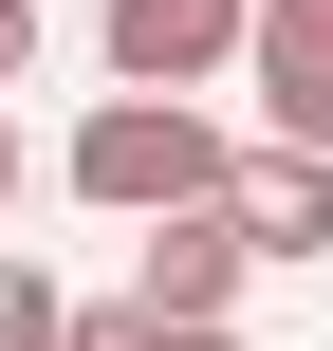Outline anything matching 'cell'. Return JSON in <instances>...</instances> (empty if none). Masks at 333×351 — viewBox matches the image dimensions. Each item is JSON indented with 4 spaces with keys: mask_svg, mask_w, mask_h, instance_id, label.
Here are the masks:
<instances>
[{
    "mask_svg": "<svg viewBox=\"0 0 333 351\" xmlns=\"http://www.w3.org/2000/svg\"><path fill=\"white\" fill-rule=\"evenodd\" d=\"M222 111L204 93H93L74 111V148H56V185L93 204V222H167V204H222Z\"/></svg>",
    "mask_w": 333,
    "mask_h": 351,
    "instance_id": "obj_1",
    "label": "cell"
},
{
    "mask_svg": "<svg viewBox=\"0 0 333 351\" xmlns=\"http://www.w3.org/2000/svg\"><path fill=\"white\" fill-rule=\"evenodd\" d=\"M241 222L222 204H167V222H130V315H167V333H241Z\"/></svg>",
    "mask_w": 333,
    "mask_h": 351,
    "instance_id": "obj_2",
    "label": "cell"
},
{
    "mask_svg": "<svg viewBox=\"0 0 333 351\" xmlns=\"http://www.w3.org/2000/svg\"><path fill=\"white\" fill-rule=\"evenodd\" d=\"M93 56H111V93H204V74H241V0H93Z\"/></svg>",
    "mask_w": 333,
    "mask_h": 351,
    "instance_id": "obj_3",
    "label": "cell"
},
{
    "mask_svg": "<svg viewBox=\"0 0 333 351\" xmlns=\"http://www.w3.org/2000/svg\"><path fill=\"white\" fill-rule=\"evenodd\" d=\"M241 74H260V111H278V148L333 167V0H241Z\"/></svg>",
    "mask_w": 333,
    "mask_h": 351,
    "instance_id": "obj_4",
    "label": "cell"
},
{
    "mask_svg": "<svg viewBox=\"0 0 333 351\" xmlns=\"http://www.w3.org/2000/svg\"><path fill=\"white\" fill-rule=\"evenodd\" d=\"M222 222H241V259H333V167L315 148H241L222 167Z\"/></svg>",
    "mask_w": 333,
    "mask_h": 351,
    "instance_id": "obj_5",
    "label": "cell"
},
{
    "mask_svg": "<svg viewBox=\"0 0 333 351\" xmlns=\"http://www.w3.org/2000/svg\"><path fill=\"white\" fill-rule=\"evenodd\" d=\"M74 333V296H56V259H19V241H0V351H56Z\"/></svg>",
    "mask_w": 333,
    "mask_h": 351,
    "instance_id": "obj_6",
    "label": "cell"
},
{
    "mask_svg": "<svg viewBox=\"0 0 333 351\" xmlns=\"http://www.w3.org/2000/svg\"><path fill=\"white\" fill-rule=\"evenodd\" d=\"M56 351H167V315H130V296H74V333Z\"/></svg>",
    "mask_w": 333,
    "mask_h": 351,
    "instance_id": "obj_7",
    "label": "cell"
},
{
    "mask_svg": "<svg viewBox=\"0 0 333 351\" xmlns=\"http://www.w3.org/2000/svg\"><path fill=\"white\" fill-rule=\"evenodd\" d=\"M19 74H37V0H0V93H19Z\"/></svg>",
    "mask_w": 333,
    "mask_h": 351,
    "instance_id": "obj_8",
    "label": "cell"
},
{
    "mask_svg": "<svg viewBox=\"0 0 333 351\" xmlns=\"http://www.w3.org/2000/svg\"><path fill=\"white\" fill-rule=\"evenodd\" d=\"M19 167H37V148H19V93H0V222H19Z\"/></svg>",
    "mask_w": 333,
    "mask_h": 351,
    "instance_id": "obj_9",
    "label": "cell"
},
{
    "mask_svg": "<svg viewBox=\"0 0 333 351\" xmlns=\"http://www.w3.org/2000/svg\"><path fill=\"white\" fill-rule=\"evenodd\" d=\"M167 351H241V333H167Z\"/></svg>",
    "mask_w": 333,
    "mask_h": 351,
    "instance_id": "obj_10",
    "label": "cell"
}]
</instances>
